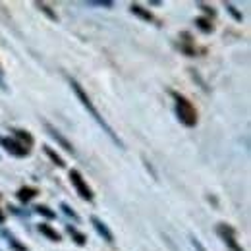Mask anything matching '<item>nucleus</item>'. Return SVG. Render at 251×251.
Here are the masks:
<instances>
[{
    "label": "nucleus",
    "instance_id": "obj_7",
    "mask_svg": "<svg viewBox=\"0 0 251 251\" xmlns=\"http://www.w3.org/2000/svg\"><path fill=\"white\" fill-rule=\"evenodd\" d=\"M91 224H93V228L99 232V236H102V240H106L108 244H112L114 242V236H112V232L108 230V226L102 222V220L99 219V217H91Z\"/></svg>",
    "mask_w": 251,
    "mask_h": 251
},
{
    "label": "nucleus",
    "instance_id": "obj_1",
    "mask_svg": "<svg viewBox=\"0 0 251 251\" xmlns=\"http://www.w3.org/2000/svg\"><path fill=\"white\" fill-rule=\"evenodd\" d=\"M70 85H72V91L75 93V97L79 99V102L83 104V108H85V110H87V112L91 114V118H93L95 122L100 126V129H102V131H104V133H106V135L110 137V141H112L114 145H118L120 149H124V143H122V139H120V137H118V135L114 133V129H112V127L108 126V122H106V120H104V118L100 116V112H99V110H97V108L93 106L91 99H89V97H87V93H85V91L81 89V85H79V83H77L75 79H70Z\"/></svg>",
    "mask_w": 251,
    "mask_h": 251
},
{
    "label": "nucleus",
    "instance_id": "obj_11",
    "mask_svg": "<svg viewBox=\"0 0 251 251\" xmlns=\"http://www.w3.org/2000/svg\"><path fill=\"white\" fill-rule=\"evenodd\" d=\"M14 133H16V137L20 139V143H22L24 147H25V145L29 147V145L33 143V137L27 133V131H24V129H14Z\"/></svg>",
    "mask_w": 251,
    "mask_h": 251
},
{
    "label": "nucleus",
    "instance_id": "obj_9",
    "mask_svg": "<svg viewBox=\"0 0 251 251\" xmlns=\"http://www.w3.org/2000/svg\"><path fill=\"white\" fill-rule=\"evenodd\" d=\"M39 232H41L43 236H47L50 242H60V234H58L54 228H50L49 224H39Z\"/></svg>",
    "mask_w": 251,
    "mask_h": 251
},
{
    "label": "nucleus",
    "instance_id": "obj_8",
    "mask_svg": "<svg viewBox=\"0 0 251 251\" xmlns=\"http://www.w3.org/2000/svg\"><path fill=\"white\" fill-rule=\"evenodd\" d=\"M129 10H131V14L139 16V18H141V20H145V22H157V20H155V16H153L151 12H147V10H143L139 4H131V6H129Z\"/></svg>",
    "mask_w": 251,
    "mask_h": 251
},
{
    "label": "nucleus",
    "instance_id": "obj_3",
    "mask_svg": "<svg viewBox=\"0 0 251 251\" xmlns=\"http://www.w3.org/2000/svg\"><path fill=\"white\" fill-rule=\"evenodd\" d=\"M70 182H72V186L75 188L77 195H79L81 199H85V201H93V191H91V188L87 186V182L83 180V176H81L79 170H70Z\"/></svg>",
    "mask_w": 251,
    "mask_h": 251
},
{
    "label": "nucleus",
    "instance_id": "obj_18",
    "mask_svg": "<svg viewBox=\"0 0 251 251\" xmlns=\"http://www.w3.org/2000/svg\"><path fill=\"white\" fill-rule=\"evenodd\" d=\"M85 6H102V8H112L110 0H87Z\"/></svg>",
    "mask_w": 251,
    "mask_h": 251
},
{
    "label": "nucleus",
    "instance_id": "obj_17",
    "mask_svg": "<svg viewBox=\"0 0 251 251\" xmlns=\"http://www.w3.org/2000/svg\"><path fill=\"white\" fill-rule=\"evenodd\" d=\"M45 153H47V155H49L50 158H52V162H54V164H58V166L62 168V166H64V160L60 157H58V155H56V153H54V151H52L50 147H45Z\"/></svg>",
    "mask_w": 251,
    "mask_h": 251
},
{
    "label": "nucleus",
    "instance_id": "obj_16",
    "mask_svg": "<svg viewBox=\"0 0 251 251\" xmlns=\"http://www.w3.org/2000/svg\"><path fill=\"white\" fill-rule=\"evenodd\" d=\"M4 236L8 238V244H10V246H12L16 251H27V248H25V246H22V244H20V242H18V240L12 236V234H4Z\"/></svg>",
    "mask_w": 251,
    "mask_h": 251
},
{
    "label": "nucleus",
    "instance_id": "obj_19",
    "mask_svg": "<svg viewBox=\"0 0 251 251\" xmlns=\"http://www.w3.org/2000/svg\"><path fill=\"white\" fill-rule=\"evenodd\" d=\"M224 6H226V10H228V12L232 14V18H234L236 22H242V14H240V12H238V10L234 8V4H230V2H226Z\"/></svg>",
    "mask_w": 251,
    "mask_h": 251
},
{
    "label": "nucleus",
    "instance_id": "obj_23",
    "mask_svg": "<svg viewBox=\"0 0 251 251\" xmlns=\"http://www.w3.org/2000/svg\"><path fill=\"white\" fill-rule=\"evenodd\" d=\"M0 87L4 89V81H2V66H0Z\"/></svg>",
    "mask_w": 251,
    "mask_h": 251
},
{
    "label": "nucleus",
    "instance_id": "obj_21",
    "mask_svg": "<svg viewBox=\"0 0 251 251\" xmlns=\"http://www.w3.org/2000/svg\"><path fill=\"white\" fill-rule=\"evenodd\" d=\"M191 246L195 248V251H207L205 248H203V244H201L197 238H191Z\"/></svg>",
    "mask_w": 251,
    "mask_h": 251
},
{
    "label": "nucleus",
    "instance_id": "obj_12",
    "mask_svg": "<svg viewBox=\"0 0 251 251\" xmlns=\"http://www.w3.org/2000/svg\"><path fill=\"white\" fill-rule=\"evenodd\" d=\"M66 228H68V234H70V236L74 238V242H75L77 246H83V244L87 242V240H85V236H83L81 232H77V230H75L74 226H66Z\"/></svg>",
    "mask_w": 251,
    "mask_h": 251
},
{
    "label": "nucleus",
    "instance_id": "obj_10",
    "mask_svg": "<svg viewBox=\"0 0 251 251\" xmlns=\"http://www.w3.org/2000/svg\"><path fill=\"white\" fill-rule=\"evenodd\" d=\"M37 193H39V191H37L35 188H22L20 191H18V199L24 201V203H27V201H31Z\"/></svg>",
    "mask_w": 251,
    "mask_h": 251
},
{
    "label": "nucleus",
    "instance_id": "obj_15",
    "mask_svg": "<svg viewBox=\"0 0 251 251\" xmlns=\"http://www.w3.org/2000/svg\"><path fill=\"white\" fill-rule=\"evenodd\" d=\"M35 211H37L39 215H43L45 219H54V217H56V213H54V211H50V209H49V207H45V205L35 207Z\"/></svg>",
    "mask_w": 251,
    "mask_h": 251
},
{
    "label": "nucleus",
    "instance_id": "obj_22",
    "mask_svg": "<svg viewBox=\"0 0 251 251\" xmlns=\"http://www.w3.org/2000/svg\"><path fill=\"white\" fill-rule=\"evenodd\" d=\"M199 6H201V8H203V10L207 12V14H211V16H215V10H211L209 6H205V4H199Z\"/></svg>",
    "mask_w": 251,
    "mask_h": 251
},
{
    "label": "nucleus",
    "instance_id": "obj_20",
    "mask_svg": "<svg viewBox=\"0 0 251 251\" xmlns=\"http://www.w3.org/2000/svg\"><path fill=\"white\" fill-rule=\"evenodd\" d=\"M60 209H62V211H64V215H68V217H72V219L75 220V222L79 220V217H77V215H75V213H74V211H72V209H70V207H68L66 203H62V205H60Z\"/></svg>",
    "mask_w": 251,
    "mask_h": 251
},
{
    "label": "nucleus",
    "instance_id": "obj_24",
    "mask_svg": "<svg viewBox=\"0 0 251 251\" xmlns=\"http://www.w3.org/2000/svg\"><path fill=\"white\" fill-rule=\"evenodd\" d=\"M4 220H6V219H4V213L0 211V224H4Z\"/></svg>",
    "mask_w": 251,
    "mask_h": 251
},
{
    "label": "nucleus",
    "instance_id": "obj_13",
    "mask_svg": "<svg viewBox=\"0 0 251 251\" xmlns=\"http://www.w3.org/2000/svg\"><path fill=\"white\" fill-rule=\"evenodd\" d=\"M195 25H197L201 31H205V33L213 31V25H211V22H209V20H205V18H197V20H195Z\"/></svg>",
    "mask_w": 251,
    "mask_h": 251
},
{
    "label": "nucleus",
    "instance_id": "obj_6",
    "mask_svg": "<svg viewBox=\"0 0 251 251\" xmlns=\"http://www.w3.org/2000/svg\"><path fill=\"white\" fill-rule=\"evenodd\" d=\"M45 127H47L49 135H50V137H52V139H54L56 143H60V147H64V149H66L68 153H74V145H72V143H70V141H68V139L64 137L62 133H60V131H58L56 127H52V126L47 124V122H45Z\"/></svg>",
    "mask_w": 251,
    "mask_h": 251
},
{
    "label": "nucleus",
    "instance_id": "obj_5",
    "mask_svg": "<svg viewBox=\"0 0 251 251\" xmlns=\"http://www.w3.org/2000/svg\"><path fill=\"white\" fill-rule=\"evenodd\" d=\"M217 232H219V236L224 240V244L230 248L232 251H244L240 246H238V242H236V236H234V230L230 228V226H226V224H220L219 228H217Z\"/></svg>",
    "mask_w": 251,
    "mask_h": 251
},
{
    "label": "nucleus",
    "instance_id": "obj_4",
    "mask_svg": "<svg viewBox=\"0 0 251 251\" xmlns=\"http://www.w3.org/2000/svg\"><path fill=\"white\" fill-rule=\"evenodd\" d=\"M0 145H2L4 151L10 153L12 157H27V155H29V149H27V147H24L20 141L10 139V137H0Z\"/></svg>",
    "mask_w": 251,
    "mask_h": 251
},
{
    "label": "nucleus",
    "instance_id": "obj_2",
    "mask_svg": "<svg viewBox=\"0 0 251 251\" xmlns=\"http://www.w3.org/2000/svg\"><path fill=\"white\" fill-rule=\"evenodd\" d=\"M176 99V114H178V120L188 127H193L197 124V110L193 108V104L189 102L186 97L178 93H172Z\"/></svg>",
    "mask_w": 251,
    "mask_h": 251
},
{
    "label": "nucleus",
    "instance_id": "obj_14",
    "mask_svg": "<svg viewBox=\"0 0 251 251\" xmlns=\"http://www.w3.org/2000/svg\"><path fill=\"white\" fill-rule=\"evenodd\" d=\"M35 6H37L41 12H45V14H47L50 20H58V18H56V14H54V12L49 8V4H45V2H35Z\"/></svg>",
    "mask_w": 251,
    "mask_h": 251
}]
</instances>
